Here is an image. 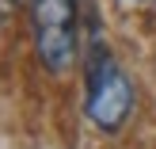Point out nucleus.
Segmentation results:
<instances>
[{
	"instance_id": "3",
	"label": "nucleus",
	"mask_w": 156,
	"mask_h": 149,
	"mask_svg": "<svg viewBox=\"0 0 156 149\" xmlns=\"http://www.w3.org/2000/svg\"><path fill=\"white\" fill-rule=\"evenodd\" d=\"M133 4H137V0H133Z\"/></svg>"
},
{
	"instance_id": "1",
	"label": "nucleus",
	"mask_w": 156,
	"mask_h": 149,
	"mask_svg": "<svg viewBox=\"0 0 156 149\" xmlns=\"http://www.w3.org/2000/svg\"><path fill=\"white\" fill-rule=\"evenodd\" d=\"M84 111L103 134L122 130V122L133 111V84L126 69L111 58L103 42H91L88 65H84Z\"/></svg>"
},
{
	"instance_id": "2",
	"label": "nucleus",
	"mask_w": 156,
	"mask_h": 149,
	"mask_svg": "<svg viewBox=\"0 0 156 149\" xmlns=\"http://www.w3.org/2000/svg\"><path fill=\"white\" fill-rule=\"evenodd\" d=\"M30 31L38 61L53 76H65L80 54L76 0H30Z\"/></svg>"
}]
</instances>
